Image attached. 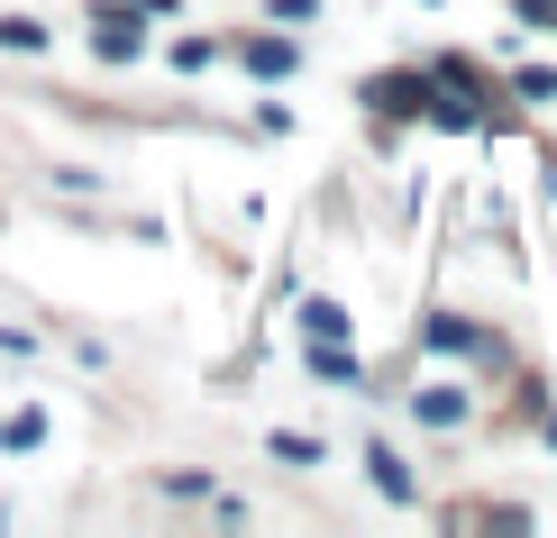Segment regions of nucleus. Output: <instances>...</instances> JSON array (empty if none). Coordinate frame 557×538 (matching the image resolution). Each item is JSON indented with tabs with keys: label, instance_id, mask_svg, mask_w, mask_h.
Instances as JSON below:
<instances>
[{
	"label": "nucleus",
	"instance_id": "0eeeda50",
	"mask_svg": "<svg viewBox=\"0 0 557 538\" xmlns=\"http://www.w3.org/2000/svg\"><path fill=\"white\" fill-rule=\"evenodd\" d=\"M457 411H467V402H457V392H421V420H430V429H448Z\"/></svg>",
	"mask_w": 557,
	"mask_h": 538
},
{
	"label": "nucleus",
	"instance_id": "20e7f679",
	"mask_svg": "<svg viewBox=\"0 0 557 538\" xmlns=\"http://www.w3.org/2000/svg\"><path fill=\"white\" fill-rule=\"evenodd\" d=\"M366 101H375V110H411V101H421V83H411V74H393V83H366Z\"/></svg>",
	"mask_w": 557,
	"mask_h": 538
},
{
	"label": "nucleus",
	"instance_id": "f257e3e1",
	"mask_svg": "<svg viewBox=\"0 0 557 538\" xmlns=\"http://www.w3.org/2000/svg\"><path fill=\"white\" fill-rule=\"evenodd\" d=\"M101 55H110V64L137 55V18H128V10H101Z\"/></svg>",
	"mask_w": 557,
	"mask_h": 538
},
{
	"label": "nucleus",
	"instance_id": "423d86ee",
	"mask_svg": "<svg viewBox=\"0 0 557 538\" xmlns=\"http://www.w3.org/2000/svg\"><path fill=\"white\" fill-rule=\"evenodd\" d=\"M301 320H311V338H347V311H338V301H311Z\"/></svg>",
	"mask_w": 557,
	"mask_h": 538
},
{
	"label": "nucleus",
	"instance_id": "7ed1b4c3",
	"mask_svg": "<svg viewBox=\"0 0 557 538\" xmlns=\"http://www.w3.org/2000/svg\"><path fill=\"white\" fill-rule=\"evenodd\" d=\"M247 64H257V74H293V46L284 37H247Z\"/></svg>",
	"mask_w": 557,
	"mask_h": 538
},
{
	"label": "nucleus",
	"instance_id": "f03ea898",
	"mask_svg": "<svg viewBox=\"0 0 557 538\" xmlns=\"http://www.w3.org/2000/svg\"><path fill=\"white\" fill-rule=\"evenodd\" d=\"M366 475H375V484H384V493H393V502H411V465H403V456H393V448H375V456H366Z\"/></svg>",
	"mask_w": 557,
	"mask_h": 538
},
{
	"label": "nucleus",
	"instance_id": "1a4fd4ad",
	"mask_svg": "<svg viewBox=\"0 0 557 538\" xmlns=\"http://www.w3.org/2000/svg\"><path fill=\"white\" fill-rule=\"evenodd\" d=\"M548 438H557V420H548Z\"/></svg>",
	"mask_w": 557,
	"mask_h": 538
},
{
	"label": "nucleus",
	"instance_id": "6e6552de",
	"mask_svg": "<svg viewBox=\"0 0 557 538\" xmlns=\"http://www.w3.org/2000/svg\"><path fill=\"white\" fill-rule=\"evenodd\" d=\"M274 456H284V465H320V438H293L284 429V438H274Z\"/></svg>",
	"mask_w": 557,
	"mask_h": 538
},
{
	"label": "nucleus",
	"instance_id": "39448f33",
	"mask_svg": "<svg viewBox=\"0 0 557 538\" xmlns=\"http://www.w3.org/2000/svg\"><path fill=\"white\" fill-rule=\"evenodd\" d=\"M0 46H18V55H37V46H46V28H37V18H0Z\"/></svg>",
	"mask_w": 557,
	"mask_h": 538
}]
</instances>
